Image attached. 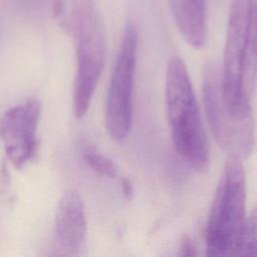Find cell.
Here are the masks:
<instances>
[{"instance_id":"7a4b0ae2","label":"cell","mask_w":257,"mask_h":257,"mask_svg":"<svg viewBox=\"0 0 257 257\" xmlns=\"http://www.w3.org/2000/svg\"><path fill=\"white\" fill-rule=\"evenodd\" d=\"M246 217L243 164L239 159L228 157L206 222V257H237Z\"/></svg>"},{"instance_id":"9c48e42d","label":"cell","mask_w":257,"mask_h":257,"mask_svg":"<svg viewBox=\"0 0 257 257\" xmlns=\"http://www.w3.org/2000/svg\"><path fill=\"white\" fill-rule=\"evenodd\" d=\"M176 25L184 39L200 48L206 41L205 0H169Z\"/></svg>"},{"instance_id":"277c9868","label":"cell","mask_w":257,"mask_h":257,"mask_svg":"<svg viewBox=\"0 0 257 257\" xmlns=\"http://www.w3.org/2000/svg\"><path fill=\"white\" fill-rule=\"evenodd\" d=\"M256 13L257 0H231L220 81L227 109L240 119L252 116L251 98L243 87V69Z\"/></svg>"},{"instance_id":"52a82bcc","label":"cell","mask_w":257,"mask_h":257,"mask_svg":"<svg viewBox=\"0 0 257 257\" xmlns=\"http://www.w3.org/2000/svg\"><path fill=\"white\" fill-rule=\"evenodd\" d=\"M40 115L41 104L31 97L7 109L0 118V140L5 155L17 169L29 164L37 153Z\"/></svg>"},{"instance_id":"5b68a950","label":"cell","mask_w":257,"mask_h":257,"mask_svg":"<svg viewBox=\"0 0 257 257\" xmlns=\"http://www.w3.org/2000/svg\"><path fill=\"white\" fill-rule=\"evenodd\" d=\"M137 48L136 27L127 23L110 76L104 107L106 132L117 143L125 140L131 131Z\"/></svg>"},{"instance_id":"3957f363","label":"cell","mask_w":257,"mask_h":257,"mask_svg":"<svg viewBox=\"0 0 257 257\" xmlns=\"http://www.w3.org/2000/svg\"><path fill=\"white\" fill-rule=\"evenodd\" d=\"M68 28L76 57L72 107L75 116L81 118L90 106L105 58L104 27L94 0L72 1Z\"/></svg>"},{"instance_id":"7c38bea8","label":"cell","mask_w":257,"mask_h":257,"mask_svg":"<svg viewBox=\"0 0 257 257\" xmlns=\"http://www.w3.org/2000/svg\"><path fill=\"white\" fill-rule=\"evenodd\" d=\"M178 257H198L196 248L189 237H185L182 240Z\"/></svg>"},{"instance_id":"4fadbf2b","label":"cell","mask_w":257,"mask_h":257,"mask_svg":"<svg viewBox=\"0 0 257 257\" xmlns=\"http://www.w3.org/2000/svg\"><path fill=\"white\" fill-rule=\"evenodd\" d=\"M65 0H52V13L54 18H60L64 13Z\"/></svg>"},{"instance_id":"9a60e30c","label":"cell","mask_w":257,"mask_h":257,"mask_svg":"<svg viewBox=\"0 0 257 257\" xmlns=\"http://www.w3.org/2000/svg\"><path fill=\"white\" fill-rule=\"evenodd\" d=\"M52 257H68L66 255H56V256H52Z\"/></svg>"},{"instance_id":"6da1fadb","label":"cell","mask_w":257,"mask_h":257,"mask_svg":"<svg viewBox=\"0 0 257 257\" xmlns=\"http://www.w3.org/2000/svg\"><path fill=\"white\" fill-rule=\"evenodd\" d=\"M165 99L177 154L195 172L206 173L211 163L210 146L187 66L178 56L167 65Z\"/></svg>"},{"instance_id":"30bf717a","label":"cell","mask_w":257,"mask_h":257,"mask_svg":"<svg viewBox=\"0 0 257 257\" xmlns=\"http://www.w3.org/2000/svg\"><path fill=\"white\" fill-rule=\"evenodd\" d=\"M81 157L84 163L95 174L108 179H114L118 176V170L115 164L92 145L84 144L81 147Z\"/></svg>"},{"instance_id":"5bb4252c","label":"cell","mask_w":257,"mask_h":257,"mask_svg":"<svg viewBox=\"0 0 257 257\" xmlns=\"http://www.w3.org/2000/svg\"><path fill=\"white\" fill-rule=\"evenodd\" d=\"M121 184V190L126 199H131L133 196V186L131 181L127 178H122L120 181Z\"/></svg>"},{"instance_id":"8992f818","label":"cell","mask_w":257,"mask_h":257,"mask_svg":"<svg viewBox=\"0 0 257 257\" xmlns=\"http://www.w3.org/2000/svg\"><path fill=\"white\" fill-rule=\"evenodd\" d=\"M203 101L205 114L216 143L228 157L241 161L248 158L254 148V124L252 116L236 118L223 100L220 72L215 64H209L203 76Z\"/></svg>"},{"instance_id":"8fae6325","label":"cell","mask_w":257,"mask_h":257,"mask_svg":"<svg viewBox=\"0 0 257 257\" xmlns=\"http://www.w3.org/2000/svg\"><path fill=\"white\" fill-rule=\"evenodd\" d=\"M237 257H257V203L246 217Z\"/></svg>"},{"instance_id":"ba28073f","label":"cell","mask_w":257,"mask_h":257,"mask_svg":"<svg viewBox=\"0 0 257 257\" xmlns=\"http://www.w3.org/2000/svg\"><path fill=\"white\" fill-rule=\"evenodd\" d=\"M55 235L68 257H78L84 250L87 220L81 196L74 190L65 191L57 205Z\"/></svg>"}]
</instances>
